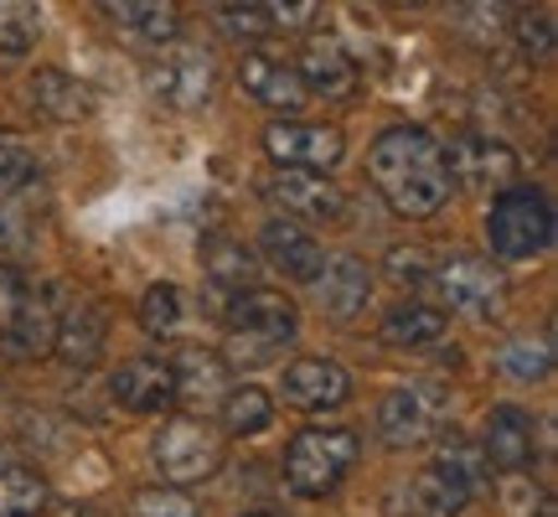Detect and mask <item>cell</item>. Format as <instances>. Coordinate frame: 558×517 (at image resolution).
I'll return each mask as SVG.
<instances>
[{
  "label": "cell",
  "mask_w": 558,
  "mask_h": 517,
  "mask_svg": "<svg viewBox=\"0 0 558 517\" xmlns=\"http://www.w3.org/2000/svg\"><path fill=\"white\" fill-rule=\"evenodd\" d=\"M295 79L305 83V94H320V99L331 104H347L352 94H357V62L347 58V47L341 41H311L305 52H300L295 62Z\"/></svg>",
  "instance_id": "16"
},
{
  "label": "cell",
  "mask_w": 558,
  "mask_h": 517,
  "mask_svg": "<svg viewBox=\"0 0 558 517\" xmlns=\"http://www.w3.org/2000/svg\"><path fill=\"white\" fill-rule=\"evenodd\" d=\"M181 321V290L177 285H150L145 300H140V326L145 337H171Z\"/></svg>",
  "instance_id": "31"
},
{
  "label": "cell",
  "mask_w": 558,
  "mask_h": 517,
  "mask_svg": "<svg viewBox=\"0 0 558 517\" xmlns=\"http://www.w3.org/2000/svg\"><path fill=\"white\" fill-rule=\"evenodd\" d=\"M538 517H554V502L543 497V507H538Z\"/></svg>",
  "instance_id": "39"
},
{
  "label": "cell",
  "mask_w": 558,
  "mask_h": 517,
  "mask_svg": "<svg viewBox=\"0 0 558 517\" xmlns=\"http://www.w3.org/2000/svg\"><path fill=\"white\" fill-rule=\"evenodd\" d=\"M58 517H109V513H99V507H68V513H58Z\"/></svg>",
  "instance_id": "38"
},
{
  "label": "cell",
  "mask_w": 558,
  "mask_h": 517,
  "mask_svg": "<svg viewBox=\"0 0 558 517\" xmlns=\"http://www.w3.org/2000/svg\"><path fill=\"white\" fill-rule=\"evenodd\" d=\"M202 264H207V275L218 279L222 290H254V275H259V264H254V249L239 239H207L202 243Z\"/></svg>",
  "instance_id": "27"
},
{
  "label": "cell",
  "mask_w": 558,
  "mask_h": 517,
  "mask_svg": "<svg viewBox=\"0 0 558 517\" xmlns=\"http://www.w3.org/2000/svg\"><path fill=\"white\" fill-rule=\"evenodd\" d=\"M171 378H177V398H192L207 409L228 388V362L213 347H181L177 362H171Z\"/></svg>",
  "instance_id": "24"
},
{
  "label": "cell",
  "mask_w": 558,
  "mask_h": 517,
  "mask_svg": "<svg viewBox=\"0 0 558 517\" xmlns=\"http://www.w3.org/2000/svg\"><path fill=\"white\" fill-rule=\"evenodd\" d=\"M32 249V223H26V207L11 197H0V254L21 258Z\"/></svg>",
  "instance_id": "35"
},
{
  "label": "cell",
  "mask_w": 558,
  "mask_h": 517,
  "mask_svg": "<svg viewBox=\"0 0 558 517\" xmlns=\"http://www.w3.org/2000/svg\"><path fill=\"white\" fill-rule=\"evenodd\" d=\"M264 151L275 160L279 171H331L347 151V140L341 130L331 124H305V120H275L264 130Z\"/></svg>",
  "instance_id": "9"
},
{
  "label": "cell",
  "mask_w": 558,
  "mask_h": 517,
  "mask_svg": "<svg viewBox=\"0 0 558 517\" xmlns=\"http://www.w3.org/2000/svg\"><path fill=\"white\" fill-rule=\"evenodd\" d=\"M481 460L497 471H527L533 466V419L518 404H497L486 414V435H481Z\"/></svg>",
  "instance_id": "17"
},
{
  "label": "cell",
  "mask_w": 558,
  "mask_h": 517,
  "mask_svg": "<svg viewBox=\"0 0 558 517\" xmlns=\"http://www.w3.org/2000/svg\"><path fill=\"white\" fill-rule=\"evenodd\" d=\"M367 171H373V187L383 192V202L403 218H429L450 202V171H445L439 140L429 130H414V124L383 130L373 140Z\"/></svg>",
  "instance_id": "1"
},
{
  "label": "cell",
  "mask_w": 558,
  "mask_h": 517,
  "mask_svg": "<svg viewBox=\"0 0 558 517\" xmlns=\"http://www.w3.org/2000/svg\"><path fill=\"white\" fill-rule=\"evenodd\" d=\"M264 258L275 264V269H284L290 279H316V269L326 264V254H320V243L311 228H300V223H264Z\"/></svg>",
  "instance_id": "21"
},
{
  "label": "cell",
  "mask_w": 558,
  "mask_h": 517,
  "mask_svg": "<svg viewBox=\"0 0 558 517\" xmlns=\"http://www.w3.org/2000/svg\"><path fill=\"white\" fill-rule=\"evenodd\" d=\"M41 156L26 145L21 135H0V197H11V202H21V197H32L41 187Z\"/></svg>",
  "instance_id": "28"
},
{
  "label": "cell",
  "mask_w": 558,
  "mask_h": 517,
  "mask_svg": "<svg viewBox=\"0 0 558 517\" xmlns=\"http://www.w3.org/2000/svg\"><path fill=\"white\" fill-rule=\"evenodd\" d=\"M109 394L114 404H124L130 414H160L177 404V378H171V362L160 358H130L114 368L109 378Z\"/></svg>",
  "instance_id": "12"
},
{
  "label": "cell",
  "mask_w": 558,
  "mask_h": 517,
  "mask_svg": "<svg viewBox=\"0 0 558 517\" xmlns=\"http://www.w3.org/2000/svg\"><path fill=\"white\" fill-rule=\"evenodd\" d=\"M424 279L435 285L439 305L465 311V316H476V321L501 316V305H507V275H501L492 258H481V254H450V258H439V264ZM439 305H435V311H439Z\"/></svg>",
  "instance_id": "6"
},
{
  "label": "cell",
  "mask_w": 558,
  "mask_h": 517,
  "mask_svg": "<svg viewBox=\"0 0 558 517\" xmlns=\"http://www.w3.org/2000/svg\"><path fill=\"white\" fill-rule=\"evenodd\" d=\"M311 290H316V305L326 316L347 321V316H357L362 305H367V296H373V269L357 254L326 258L316 269V279H311Z\"/></svg>",
  "instance_id": "14"
},
{
  "label": "cell",
  "mask_w": 558,
  "mask_h": 517,
  "mask_svg": "<svg viewBox=\"0 0 558 517\" xmlns=\"http://www.w3.org/2000/svg\"><path fill=\"white\" fill-rule=\"evenodd\" d=\"M26 104H32V115H41V120H52V124H78L94 109L88 88L73 73H62V68H37L26 79Z\"/></svg>",
  "instance_id": "18"
},
{
  "label": "cell",
  "mask_w": 558,
  "mask_h": 517,
  "mask_svg": "<svg viewBox=\"0 0 558 517\" xmlns=\"http://www.w3.org/2000/svg\"><path fill=\"white\" fill-rule=\"evenodd\" d=\"M450 414V394L435 383H399L378 404V430L388 445H418L435 435V424Z\"/></svg>",
  "instance_id": "8"
},
{
  "label": "cell",
  "mask_w": 558,
  "mask_h": 517,
  "mask_svg": "<svg viewBox=\"0 0 558 517\" xmlns=\"http://www.w3.org/2000/svg\"><path fill=\"white\" fill-rule=\"evenodd\" d=\"M284 404H295V409H337V404H347L352 398V378H347V368H337V362L326 358H300L284 368Z\"/></svg>",
  "instance_id": "15"
},
{
  "label": "cell",
  "mask_w": 558,
  "mask_h": 517,
  "mask_svg": "<svg viewBox=\"0 0 558 517\" xmlns=\"http://www.w3.org/2000/svg\"><path fill=\"white\" fill-rule=\"evenodd\" d=\"M445 156V171H450V187H507L518 177V151L507 140L476 135V130H460L450 135V145H439Z\"/></svg>",
  "instance_id": "10"
},
{
  "label": "cell",
  "mask_w": 558,
  "mask_h": 517,
  "mask_svg": "<svg viewBox=\"0 0 558 517\" xmlns=\"http://www.w3.org/2000/svg\"><path fill=\"white\" fill-rule=\"evenodd\" d=\"M52 337H58V311L47 305V296L16 290V300L5 305V341L21 358H41V352H52Z\"/></svg>",
  "instance_id": "20"
},
{
  "label": "cell",
  "mask_w": 558,
  "mask_h": 517,
  "mask_svg": "<svg viewBox=\"0 0 558 517\" xmlns=\"http://www.w3.org/2000/svg\"><path fill=\"white\" fill-rule=\"evenodd\" d=\"M239 83L248 99H259L264 109H284V115H295L300 104H305V83L295 79V68H284L279 58H264V52H248L239 62Z\"/></svg>",
  "instance_id": "19"
},
{
  "label": "cell",
  "mask_w": 558,
  "mask_h": 517,
  "mask_svg": "<svg viewBox=\"0 0 558 517\" xmlns=\"http://www.w3.org/2000/svg\"><path fill=\"white\" fill-rule=\"evenodd\" d=\"M222 424H228V435H264L269 424H275V398L254 388V383H243L233 394L222 398Z\"/></svg>",
  "instance_id": "29"
},
{
  "label": "cell",
  "mask_w": 558,
  "mask_h": 517,
  "mask_svg": "<svg viewBox=\"0 0 558 517\" xmlns=\"http://www.w3.org/2000/svg\"><path fill=\"white\" fill-rule=\"evenodd\" d=\"M52 347L62 352L68 368H94L104 352V311L99 305H68V316H58Z\"/></svg>",
  "instance_id": "25"
},
{
  "label": "cell",
  "mask_w": 558,
  "mask_h": 517,
  "mask_svg": "<svg viewBox=\"0 0 558 517\" xmlns=\"http://www.w3.org/2000/svg\"><path fill=\"white\" fill-rule=\"evenodd\" d=\"M295 337V305L279 290H243L228 305V358L233 362H269L279 347H290ZM222 358V362H228Z\"/></svg>",
  "instance_id": "3"
},
{
  "label": "cell",
  "mask_w": 558,
  "mask_h": 517,
  "mask_svg": "<svg viewBox=\"0 0 558 517\" xmlns=\"http://www.w3.org/2000/svg\"><path fill=\"white\" fill-rule=\"evenodd\" d=\"M269 197L284 207L290 223H337L341 218L337 181H326L320 171H275Z\"/></svg>",
  "instance_id": "13"
},
{
  "label": "cell",
  "mask_w": 558,
  "mask_h": 517,
  "mask_svg": "<svg viewBox=\"0 0 558 517\" xmlns=\"http://www.w3.org/2000/svg\"><path fill=\"white\" fill-rule=\"evenodd\" d=\"M41 37V11L26 5V0H0V52L5 58H21L32 52Z\"/></svg>",
  "instance_id": "30"
},
{
  "label": "cell",
  "mask_w": 558,
  "mask_h": 517,
  "mask_svg": "<svg viewBox=\"0 0 558 517\" xmlns=\"http://www.w3.org/2000/svg\"><path fill=\"white\" fill-rule=\"evenodd\" d=\"M357 456H362L357 430H347V424H311V430H300L284 445V486L311 502L331 497L347 481V471L357 466Z\"/></svg>",
  "instance_id": "2"
},
{
  "label": "cell",
  "mask_w": 558,
  "mask_h": 517,
  "mask_svg": "<svg viewBox=\"0 0 558 517\" xmlns=\"http://www.w3.org/2000/svg\"><path fill=\"white\" fill-rule=\"evenodd\" d=\"M512 26H518V41H522L527 58L543 62L548 52H554V16H548V11H518Z\"/></svg>",
  "instance_id": "36"
},
{
  "label": "cell",
  "mask_w": 558,
  "mask_h": 517,
  "mask_svg": "<svg viewBox=\"0 0 558 517\" xmlns=\"http://www.w3.org/2000/svg\"><path fill=\"white\" fill-rule=\"evenodd\" d=\"M109 26L130 41H145V47H166V41H177L181 32V16L177 5H156V0H120V5H99Z\"/></svg>",
  "instance_id": "22"
},
{
  "label": "cell",
  "mask_w": 558,
  "mask_h": 517,
  "mask_svg": "<svg viewBox=\"0 0 558 517\" xmlns=\"http://www.w3.org/2000/svg\"><path fill=\"white\" fill-rule=\"evenodd\" d=\"M222 466V435L207 430V419H166L156 430V471L171 486H192V481L218 477Z\"/></svg>",
  "instance_id": "7"
},
{
  "label": "cell",
  "mask_w": 558,
  "mask_h": 517,
  "mask_svg": "<svg viewBox=\"0 0 558 517\" xmlns=\"http://www.w3.org/2000/svg\"><path fill=\"white\" fill-rule=\"evenodd\" d=\"M218 26L233 41H264L269 32H275L269 5H218Z\"/></svg>",
  "instance_id": "33"
},
{
  "label": "cell",
  "mask_w": 558,
  "mask_h": 517,
  "mask_svg": "<svg viewBox=\"0 0 558 517\" xmlns=\"http://www.w3.org/2000/svg\"><path fill=\"white\" fill-rule=\"evenodd\" d=\"M150 94L166 109H202L218 94V68L202 47H181V52H171V58H160L150 68Z\"/></svg>",
  "instance_id": "11"
},
{
  "label": "cell",
  "mask_w": 558,
  "mask_h": 517,
  "mask_svg": "<svg viewBox=\"0 0 558 517\" xmlns=\"http://www.w3.org/2000/svg\"><path fill=\"white\" fill-rule=\"evenodd\" d=\"M486 239L501 258H527L543 254L554 239V207L538 187H507L492 213H486Z\"/></svg>",
  "instance_id": "5"
},
{
  "label": "cell",
  "mask_w": 558,
  "mask_h": 517,
  "mask_svg": "<svg viewBox=\"0 0 558 517\" xmlns=\"http://www.w3.org/2000/svg\"><path fill=\"white\" fill-rule=\"evenodd\" d=\"M548 362H554V352H548L543 341L518 337V341H507V347H501V368H507L512 378H522V383L543 378V373H548Z\"/></svg>",
  "instance_id": "34"
},
{
  "label": "cell",
  "mask_w": 558,
  "mask_h": 517,
  "mask_svg": "<svg viewBox=\"0 0 558 517\" xmlns=\"http://www.w3.org/2000/svg\"><path fill=\"white\" fill-rule=\"evenodd\" d=\"M130 517H202L197 502L177 486H140L130 497Z\"/></svg>",
  "instance_id": "32"
},
{
  "label": "cell",
  "mask_w": 558,
  "mask_h": 517,
  "mask_svg": "<svg viewBox=\"0 0 558 517\" xmlns=\"http://www.w3.org/2000/svg\"><path fill=\"white\" fill-rule=\"evenodd\" d=\"M243 517H284V513H269V507H264V513H243Z\"/></svg>",
  "instance_id": "40"
},
{
  "label": "cell",
  "mask_w": 558,
  "mask_h": 517,
  "mask_svg": "<svg viewBox=\"0 0 558 517\" xmlns=\"http://www.w3.org/2000/svg\"><path fill=\"white\" fill-rule=\"evenodd\" d=\"M47 513V477L26 460L0 456V517H41Z\"/></svg>",
  "instance_id": "26"
},
{
  "label": "cell",
  "mask_w": 558,
  "mask_h": 517,
  "mask_svg": "<svg viewBox=\"0 0 558 517\" xmlns=\"http://www.w3.org/2000/svg\"><path fill=\"white\" fill-rule=\"evenodd\" d=\"M316 16H320L316 0H300V5H269L275 32H305V26H316Z\"/></svg>",
  "instance_id": "37"
},
{
  "label": "cell",
  "mask_w": 558,
  "mask_h": 517,
  "mask_svg": "<svg viewBox=\"0 0 558 517\" xmlns=\"http://www.w3.org/2000/svg\"><path fill=\"white\" fill-rule=\"evenodd\" d=\"M378 337H383V347H399V352L435 347V341L445 337V311L424 305V300H399V305H388Z\"/></svg>",
  "instance_id": "23"
},
{
  "label": "cell",
  "mask_w": 558,
  "mask_h": 517,
  "mask_svg": "<svg viewBox=\"0 0 558 517\" xmlns=\"http://www.w3.org/2000/svg\"><path fill=\"white\" fill-rule=\"evenodd\" d=\"M486 481V460H481V445H445L424 471L409 486V513L414 517H460L471 507V497L481 492Z\"/></svg>",
  "instance_id": "4"
}]
</instances>
